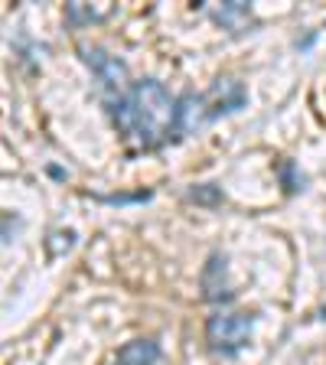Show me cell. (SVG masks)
Listing matches in <instances>:
<instances>
[{"mask_svg":"<svg viewBox=\"0 0 326 365\" xmlns=\"http://www.w3.org/2000/svg\"><path fill=\"white\" fill-rule=\"evenodd\" d=\"M176 111L180 98H170V91L157 78H141L121 98L111 101L114 128L144 150H157L176 140Z\"/></svg>","mask_w":326,"mask_h":365,"instance_id":"obj_1","label":"cell"},{"mask_svg":"<svg viewBox=\"0 0 326 365\" xmlns=\"http://www.w3.org/2000/svg\"><path fill=\"white\" fill-rule=\"evenodd\" d=\"M245 101H248V91L238 78H219L209 91L203 95H183L180 98V111H176V140L186 137L190 130H196L199 124H209L222 114L242 111Z\"/></svg>","mask_w":326,"mask_h":365,"instance_id":"obj_2","label":"cell"},{"mask_svg":"<svg viewBox=\"0 0 326 365\" xmlns=\"http://www.w3.org/2000/svg\"><path fill=\"white\" fill-rule=\"evenodd\" d=\"M251 329H255V317H245V313H215L205 323V339H209V349L215 356L232 359L248 346Z\"/></svg>","mask_w":326,"mask_h":365,"instance_id":"obj_3","label":"cell"},{"mask_svg":"<svg viewBox=\"0 0 326 365\" xmlns=\"http://www.w3.org/2000/svg\"><path fill=\"white\" fill-rule=\"evenodd\" d=\"M82 59H85V66L95 72V78L101 82V88H105L108 95L121 98L124 91L131 88V85H128V66H124L118 56H108L105 49H88V46H85Z\"/></svg>","mask_w":326,"mask_h":365,"instance_id":"obj_4","label":"cell"},{"mask_svg":"<svg viewBox=\"0 0 326 365\" xmlns=\"http://www.w3.org/2000/svg\"><path fill=\"white\" fill-rule=\"evenodd\" d=\"M203 297L205 300H213V304H225L232 300V287H228V267H225V255H209L203 267Z\"/></svg>","mask_w":326,"mask_h":365,"instance_id":"obj_5","label":"cell"},{"mask_svg":"<svg viewBox=\"0 0 326 365\" xmlns=\"http://www.w3.org/2000/svg\"><path fill=\"white\" fill-rule=\"evenodd\" d=\"M118 365H157L160 362V346L153 339H134L124 342L118 356H114Z\"/></svg>","mask_w":326,"mask_h":365,"instance_id":"obj_6","label":"cell"},{"mask_svg":"<svg viewBox=\"0 0 326 365\" xmlns=\"http://www.w3.org/2000/svg\"><path fill=\"white\" fill-rule=\"evenodd\" d=\"M213 16L222 23V26H228L232 33H242L245 20H248V4H245V0H228V4H222Z\"/></svg>","mask_w":326,"mask_h":365,"instance_id":"obj_7","label":"cell"},{"mask_svg":"<svg viewBox=\"0 0 326 365\" xmlns=\"http://www.w3.org/2000/svg\"><path fill=\"white\" fill-rule=\"evenodd\" d=\"M190 199H196V202H219V190H213V186H209V182H205V186H199V190H193L190 192Z\"/></svg>","mask_w":326,"mask_h":365,"instance_id":"obj_8","label":"cell"},{"mask_svg":"<svg viewBox=\"0 0 326 365\" xmlns=\"http://www.w3.org/2000/svg\"><path fill=\"white\" fill-rule=\"evenodd\" d=\"M144 202V199H151V192H137V196H105V202Z\"/></svg>","mask_w":326,"mask_h":365,"instance_id":"obj_9","label":"cell"}]
</instances>
